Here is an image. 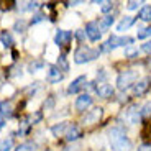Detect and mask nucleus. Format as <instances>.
Wrapping results in <instances>:
<instances>
[{
	"label": "nucleus",
	"mask_w": 151,
	"mask_h": 151,
	"mask_svg": "<svg viewBox=\"0 0 151 151\" xmlns=\"http://www.w3.org/2000/svg\"><path fill=\"white\" fill-rule=\"evenodd\" d=\"M12 146H13L12 138H4V140H0V151H10Z\"/></svg>",
	"instance_id": "24"
},
{
	"label": "nucleus",
	"mask_w": 151,
	"mask_h": 151,
	"mask_svg": "<svg viewBox=\"0 0 151 151\" xmlns=\"http://www.w3.org/2000/svg\"><path fill=\"white\" fill-rule=\"evenodd\" d=\"M138 79V71L135 69H128V71H123L118 74L117 77V87L120 91H127L128 87H133Z\"/></svg>",
	"instance_id": "3"
},
{
	"label": "nucleus",
	"mask_w": 151,
	"mask_h": 151,
	"mask_svg": "<svg viewBox=\"0 0 151 151\" xmlns=\"http://www.w3.org/2000/svg\"><path fill=\"white\" fill-rule=\"evenodd\" d=\"M97 25H99V30L104 33V31H107V30H109V28L113 25V17H110V15L104 17V18H100V20L97 22Z\"/></svg>",
	"instance_id": "18"
},
{
	"label": "nucleus",
	"mask_w": 151,
	"mask_h": 151,
	"mask_svg": "<svg viewBox=\"0 0 151 151\" xmlns=\"http://www.w3.org/2000/svg\"><path fill=\"white\" fill-rule=\"evenodd\" d=\"M136 36H138V40H145V38L151 36V25L150 27H143L138 30V33H136Z\"/></svg>",
	"instance_id": "23"
},
{
	"label": "nucleus",
	"mask_w": 151,
	"mask_h": 151,
	"mask_svg": "<svg viewBox=\"0 0 151 151\" xmlns=\"http://www.w3.org/2000/svg\"><path fill=\"white\" fill-rule=\"evenodd\" d=\"M136 151H151V145H140Z\"/></svg>",
	"instance_id": "37"
},
{
	"label": "nucleus",
	"mask_w": 151,
	"mask_h": 151,
	"mask_svg": "<svg viewBox=\"0 0 151 151\" xmlns=\"http://www.w3.org/2000/svg\"><path fill=\"white\" fill-rule=\"evenodd\" d=\"M72 40V33L69 30H58L56 31V36H54V43L58 46H68L69 41Z\"/></svg>",
	"instance_id": "10"
},
{
	"label": "nucleus",
	"mask_w": 151,
	"mask_h": 151,
	"mask_svg": "<svg viewBox=\"0 0 151 151\" xmlns=\"http://www.w3.org/2000/svg\"><path fill=\"white\" fill-rule=\"evenodd\" d=\"M133 23H135V18H133V17H123L117 25V31H127Z\"/></svg>",
	"instance_id": "16"
},
{
	"label": "nucleus",
	"mask_w": 151,
	"mask_h": 151,
	"mask_svg": "<svg viewBox=\"0 0 151 151\" xmlns=\"http://www.w3.org/2000/svg\"><path fill=\"white\" fill-rule=\"evenodd\" d=\"M109 145L112 151H132V141L122 127L109 130Z\"/></svg>",
	"instance_id": "1"
},
{
	"label": "nucleus",
	"mask_w": 151,
	"mask_h": 151,
	"mask_svg": "<svg viewBox=\"0 0 151 151\" xmlns=\"http://www.w3.org/2000/svg\"><path fill=\"white\" fill-rule=\"evenodd\" d=\"M63 77H64V74H63V71H61L58 66H49L48 69V76H46V81H48L49 84H58L63 81Z\"/></svg>",
	"instance_id": "12"
},
{
	"label": "nucleus",
	"mask_w": 151,
	"mask_h": 151,
	"mask_svg": "<svg viewBox=\"0 0 151 151\" xmlns=\"http://www.w3.org/2000/svg\"><path fill=\"white\" fill-rule=\"evenodd\" d=\"M45 61L43 59H35V61H31L30 64H28V72H31V74H33V72H38L40 71V69H43L45 68Z\"/></svg>",
	"instance_id": "20"
},
{
	"label": "nucleus",
	"mask_w": 151,
	"mask_h": 151,
	"mask_svg": "<svg viewBox=\"0 0 151 151\" xmlns=\"http://www.w3.org/2000/svg\"><path fill=\"white\" fill-rule=\"evenodd\" d=\"M138 5H141V2H135V0H132V2L127 4V8H128V10H136Z\"/></svg>",
	"instance_id": "33"
},
{
	"label": "nucleus",
	"mask_w": 151,
	"mask_h": 151,
	"mask_svg": "<svg viewBox=\"0 0 151 151\" xmlns=\"http://www.w3.org/2000/svg\"><path fill=\"white\" fill-rule=\"evenodd\" d=\"M125 56L127 58H136L138 56V48H135V46H127L125 48Z\"/></svg>",
	"instance_id": "25"
},
{
	"label": "nucleus",
	"mask_w": 151,
	"mask_h": 151,
	"mask_svg": "<svg viewBox=\"0 0 151 151\" xmlns=\"http://www.w3.org/2000/svg\"><path fill=\"white\" fill-rule=\"evenodd\" d=\"M132 43H133V38L132 36H117V35H112V36L107 40L105 43H104V46H102V51H110V49H117V48H120V46H132Z\"/></svg>",
	"instance_id": "4"
},
{
	"label": "nucleus",
	"mask_w": 151,
	"mask_h": 151,
	"mask_svg": "<svg viewBox=\"0 0 151 151\" xmlns=\"http://www.w3.org/2000/svg\"><path fill=\"white\" fill-rule=\"evenodd\" d=\"M138 18L141 22H151V5H145L141 10L138 12Z\"/></svg>",
	"instance_id": "19"
},
{
	"label": "nucleus",
	"mask_w": 151,
	"mask_h": 151,
	"mask_svg": "<svg viewBox=\"0 0 151 151\" xmlns=\"http://www.w3.org/2000/svg\"><path fill=\"white\" fill-rule=\"evenodd\" d=\"M41 118H43L41 112H36V113H35V115H33V117L30 118V123H31V125H33V123H38V122L41 120Z\"/></svg>",
	"instance_id": "32"
},
{
	"label": "nucleus",
	"mask_w": 151,
	"mask_h": 151,
	"mask_svg": "<svg viewBox=\"0 0 151 151\" xmlns=\"http://www.w3.org/2000/svg\"><path fill=\"white\" fill-rule=\"evenodd\" d=\"M23 7H22V10L23 12H27V10H35V8H38V2H27V4H22Z\"/></svg>",
	"instance_id": "29"
},
{
	"label": "nucleus",
	"mask_w": 151,
	"mask_h": 151,
	"mask_svg": "<svg viewBox=\"0 0 151 151\" xmlns=\"http://www.w3.org/2000/svg\"><path fill=\"white\" fill-rule=\"evenodd\" d=\"M43 18H45V17H43L41 13H36V15L33 17V20H31V23H33V25L35 23H40V22H43Z\"/></svg>",
	"instance_id": "36"
},
{
	"label": "nucleus",
	"mask_w": 151,
	"mask_h": 151,
	"mask_svg": "<svg viewBox=\"0 0 151 151\" xmlns=\"http://www.w3.org/2000/svg\"><path fill=\"white\" fill-rule=\"evenodd\" d=\"M132 89H133V94H135V95H143V94H146V92L151 89V79H150V77L138 79Z\"/></svg>",
	"instance_id": "8"
},
{
	"label": "nucleus",
	"mask_w": 151,
	"mask_h": 151,
	"mask_svg": "<svg viewBox=\"0 0 151 151\" xmlns=\"http://www.w3.org/2000/svg\"><path fill=\"white\" fill-rule=\"evenodd\" d=\"M95 84H97V82H95ZM95 92L99 94V97L109 99V97H112V95H113V87L104 81V82H99L97 86H95Z\"/></svg>",
	"instance_id": "13"
},
{
	"label": "nucleus",
	"mask_w": 151,
	"mask_h": 151,
	"mask_svg": "<svg viewBox=\"0 0 151 151\" xmlns=\"http://www.w3.org/2000/svg\"><path fill=\"white\" fill-rule=\"evenodd\" d=\"M102 113H104V110L100 109V107H94L92 110H87L86 115H84V118H82V123L84 125L97 123V122L102 118Z\"/></svg>",
	"instance_id": "6"
},
{
	"label": "nucleus",
	"mask_w": 151,
	"mask_h": 151,
	"mask_svg": "<svg viewBox=\"0 0 151 151\" xmlns=\"http://www.w3.org/2000/svg\"><path fill=\"white\" fill-rule=\"evenodd\" d=\"M92 105V97L89 94H82V95H79V97L76 99V104H74V107H76V110L77 112H86L89 107Z\"/></svg>",
	"instance_id": "11"
},
{
	"label": "nucleus",
	"mask_w": 151,
	"mask_h": 151,
	"mask_svg": "<svg viewBox=\"0 0 151 151\" xmlns=\"http://www.w3.org/2000/svg\"><path fill=\"white\" fill-rule=\"evenodd\" d=\"M140 115H141V117H145V118L150 117V115H151V102H146L143 107H141V109H140Z\"/></svg>",
	"instance_id": "28"
},
{
	"label": "nucleus",
	"mask_w": 151,
	"mask_h": 151,
	"mask_svg": "<svg viewBox=\"0 0 151 151\" xmlns=\"http://www.w3.org/2000/svg\"><path fill=\"white\" fill-rule=\"evenodd\" d=\"M53 105H54V97H49V99H48V102H45V110L53 109Z\"/></svg>",
	"instance_id": "35"
},
{
	"label": "nucleus",
	"mask_w": 151,
	"mask_h": 151,
	"mask_svg": "<svg viewBox=\"0 0 151 151\" xmlns=\"http://www.w3.org/2000/svg\"><path fill=\"white\" fill-rule=\"evenodd\" d=\"M4 125H5V120H4V117L0 115V128H4Z\"/></svg>",
	"instance_id": "38"
},
{
	"label": "nucleus",
	"mask_w": 151,
	"mask_h": 151,
	"mask_svg": "<svg viewBox=\"0 0 151 151\" xmlns=\"http://www.w3.org/2000/svg\"><path fill=\"white\" fill-rule=\"evenodd\" d=\"M58 68H59L61 71H68V69H69V64H68V61H66L64 54H61L59 59H58Z\"/></svg>",
	"instance_id": "26"
},
{
	"label": "nucleus",
	"mask_w": 151,
	"mask_h": 151,
	"mask_svg": "<svg viewBox=\"0 0 151 151\" xmlns=\"http://www.w3.org/2000/svg\"><path fill=\"white\" fill-rule=\"evenodd\" d=\"M0 41H2V45L5 48H12L13 46V38H12V35L8 31H2L0 33Z\"/></svg>",
	"instance_id": "21"
},
{
	"label": "nucleus",
	"mask_w": 151,
	"mask_h": 151,
	"mask_svg": "<svg viewBox=\"0 0 151 151\" xmlns=\"http://www.w3.org/2000/svg\"><path fill=\"white\" fill-rule=\"evenodd\" d=\"M13 151H35V145L33 143H22V145H18Z\"/></svg>",
	"instance_id": "27"
},
{
	"label": "nucleus",
	"mask_w": 151,
	"mask_h": 151,
	"mask_svg": "<svg viewBox=\"0 0 151 151\" xmlns=\"http://www.w3.org/2000/svg\"><path fill=\"white\" fill-rule=\"evenodd\" d=\"M27 27H28V23L23 18H20L18 22H15V25H13V28H15L17 33H25V31H27Z\"/></svg>",
	"instance_id": "22"
},
{
	"label": "nucleus",
	"mask_w": 151,
	"mask_h": 151,
	"mask_svg": "<svg viewBox=\"0 0 151 151\" xmlns=\"http://www.w3.org/2000/svg\"><path fill=\"white\" fill-rule=\"evenodd\" d=\"M99 58V49H92L89 46H79L74 53V63L76 64H84L89 61H94Z\"/></svg>",
	"instance_id": "2"
},
{
	"label": "nucleus",
	"mask_w": 151,
	"mask_h": 151,
	"mask_svg": "<svg viewBox=\"0 0 151 151\" xmlns=\"http://www.w3.org/2000/svg\"><path fill=\"white\" fill-rule=\"evenodd\" d=\"M0 115L7 118H10L13 115V104L10 100H2L0 102Z\"/></svg>",
	"instance_id": "15"
},
{
	"label": "nucleus",
	"mask_w": 151,
	"mask_h": 151,
	"mask_svg": "<svg viewBox=\"0 0 151 151\" xmlns=\"http://www.w3.org/2000/svg\"><path fill=\"white\" fill-rule=\"evenodd\" d=\"M86 36L91 40V41H99L100 38H102V31L99 30V25L97 22H89L86 25Z\"/></svg>",
	"instance_id": "7"
},
{
	"label": "nucleus",
	"mask_w": 151,
	"mask_h": 151,
	"mask_svg": "<svg viewBox=\"0 0 151 151\" xmlns=\"http://www.w3.org/2000/svg\"><path fill=\"white\" fill-rule=\"evenodd\" d=\"M141 51H145V53H150V54H151V40L141 45Z\"/></svg>",
	"instance_id": "34"
},
{
	"label": "nucleus",
	"mask_w": 151,
	"mask_h": 151,
	"mask_svg": "<svg viewBox=\"0 0 151 151\" xmlns=\"http://www.w3.org/2000/svg\"><path fill=\"white\" fill-rule=\"evenodd\" d=\"M30 120H23V123H22V128L18 130V135H25V133L28 132V128H30Z\"/></svg>",
	"instance_id": "31"
},
{
	"label": "nucleus",
	"mask_w": 151,
	"mask_h": 151,
	"mask_svg": "<svg viewBox=\"0 0 151 151\" xmlns=\"http://www.w3.org/2000/svg\"><path fill=\"white\" fill-rule=\"evenodd\" d=\"M69 128V123L68 122H61V123L54 125L53 128H51V132H53L54 136H64L66 135V130Z\"/></svg>",
	"instance_id": "17"
},
{
	"label": "nucleus",
	"mask_w": 151,
	"mask_h": 151,
	"mask_svg": "<svg viewBox=\"0 0 151 151\" xmlns=\"http://www.w3.org/2000/svg\"><path fill=\"white\" fill-rule=\"evenodd\" d=\"M66 140L68 141H76L79 140L81 136H82V132H81V128L77 127V125H69V128L66 130Z\"/></svg>",
	"instance_id": "14"
},
{
	"label": "nucleus",
	"mask_w": 151,
	"mask_h": 151,
	"mask_svg": "<svg viewBox=\"0 0 151 151\" xmlns=\"http://www.w3.org/2000/svg\"><path fill=\"white\" fill-rule=\"evenodd\" d=\"M140 109L141 107H138V105H130L128 109L123 110V113H122V120L127 122V123H130V125H136L138 122H140V117H141Z\"/></svg>",
	"instance_id": "5"
},
{
	"label": "nucleus",
	"mask_w": 151,
	"mask_h": 151,
	"mask_svg": "<svg viewBox=\"0 0 151 151\" xmlns=\"http://www.w3.org/2000/svg\"><path fill=\"white\" fill-rule=\"evenodd\" d=\"M86 84H87V77H86V76H79V77H76V79L72 81L71 84H69L68 94H69V95L77 94L79 91H82L84 87H86Z\"/></svg>",
	"instance_id": "9"
},
{
	"label": "nucleus",
	"mask_w": 151,
	"mask_h": 151,
	"mask_svg": "<svg viewBox=\"0 0 151 151\" xmlns=\"http://www.w3.org/2000/svg\"><path fill=\"white\" fill-rule=\"evenodd\" d=\"M100 5H102V7H100L102 13H109V12L113 8V4H112V2H100Z\"/></svg>",
	"instance_id": "30"
}]
</instances>
